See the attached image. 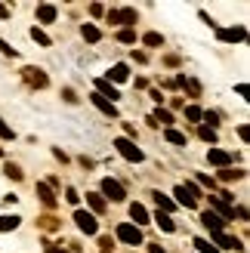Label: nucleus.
<instances>
[{"mask_svg":"<svg viewBox=\"0 0 250 253\" xmlns=\"http://www.w3.org/2000/svg\"><path fill=\"white\" fill-rule=\"evenodd\" d=\"M86 204L93 207V213H105V198L96 192H86Z\"/></svg>","mask_w":250,"mask_h":253,"instance_id":"obj_18","label":"nucleus"},{"mask_svg":"<svg viewBox=\"0 0 250 253\" xmlns=\"http://www.w3.org/2000/svg\"><path fill=\"white\" fill-rule=\"evenodd\" d=\"M102 195H105L108 201H124V198H127L124 185H121L118 179H111V176H108V179H102Z\"/></svg>","mask_w":250,"mask_h":253,"instance_id":"obj_6","label":"nucleus"},{"mask_svg":"<svg viewBox=\"0 0 250 253\" xmlns=\"http://www.w3.org/2000/svg\"><path fill=\"white\" fill-rule=\"evenodd\" d=\"M195 185H207V188H216V179H213V176H204V173H201V176H198V182H195Z\"/></svg>","mask_w":250,"mask_h":253,"instance_id":"obj_33","label":"nucleus"},{"mask_svg":"<svg viewBox=\"0 0 250 253\" xmlns=\"http://www.w3.org/2000/svg\"><path fill=\"white\" fill-rule=\"evenodd\" d=\"M210 238H213L222 250H244V244L238 241V238H232V235H226V232H216V235H210Z\"/></svg>","mask_w":250,"mask_h":253,"instance_id":"obj_10","label":"nucleus"},{"mask_svg":"<svg viewBox=\"0 0 250 253\" xmlns=\"http://www.w3.org/2000/svg\"><path fill=\"white\" fill-rule=\"evenodd\" d=\"M207 161L213 164V167H219V170L232 167V155H229V151H222V148H210L207 151Z\"/></svg>","mask_w":250,"mask_h":253,"instance_id":"obj_7","label":"nucleus"},{"mask_svg":"<svg viewBox=\"0 0 250 253\" xmlns=\"http://www.w3.org/2000/svg\"><path fill=\"white\" fill-rule=\"evenodd\" d=\"M167 142H173V145H185V136L179 133V130H173V126H167Z\"/></svg>","mask_w":250,"mask_h":253,"instance_id":"obj_27","label":"nucleus"},{"mask_svg":"<svg viewBox=\"0 0 250 253\" xmlns=\"http://www.w3.org/2000/svg\"><path fill=\"white\" fill-rule=\"evenodd\" d=\"M173 195H176V204H179V207H189V210L198 207V201H192L189 195H185V192H182V185H176V192H173Z\"/></svg>","mask_w":250,"mask_h":253,"instance_id":"obj_21","label":"nucleus"},{"mask_svg":"<svg viewBox=\"0 0 250 253\" xmlns=\"http://www.w3.org/2000/svg\"><path fill=\"white\" fill-rule=\"evenodd\" d=\"M210 207H213V213L222 219V222H229V219H235V207L232 204H226L219 195H210Z\"/></svg>","mask_w":250,"mask_h":253,"instance_id":"obj_4","label":"nucleus"},{"mask_svg":"<svg viewBox=\"0 0 250 253\" xmlns=\"http://www.w3.org/2000/svg\"><path fill=\"white\" fill-rule=\"evenodd\" d=\"M96 90H99V96H102V99H108L111 105H115L118 99H121V93H118V86H115V84H108L105 78H99V81H96Z\"/></svg>","mask_w":250,"mask_h":253,"instance_id":"obj_8","label":"nucleus"},{"mask_svg":"<svg viewBox=\"0 0 250 253\" xmlns=\"http://www.w3.org/2000/svg\"><path fill=\"white\" fill-rule=\"evenodd\" d=\"M115 235L121 238L124 244H133V247H136V244H142V229H136L133 222H121Z\"/></svg>","mask_w":250,"mask_h":253,"instance_id":"obj_2","label":"nucleus"},{"mask_svg":"<svg viewBox=\"0 0 250 253\" xmlns=\"http://www.w3.org/2000/svg\"><path fill=\"white\" fill-rule=\"evenodd\" d=\"M201 115H204V111L198 108V105H189V108H185V118H189V121H201Z\"/></svg>","mask_w":250,"mask_h":253,"instance_id":"obj_30","label":"nucleus"},{"mask_svg":"<svg viewBox=\"0 0 250 253\" xmlns=\"http://www.w3.org/2000/svg\"><path fill=\"white\" fill-rule=\"evenodd\" d=\"M37 22H41V25L56 22V6L53 3H41V6H37Z\"/></svg>","mask_w":250,"mask_h":253,"instance_id":"obj_13","label":"nucleus"},{"mask_svg":"<svg viewBox=\"0 0 250 253\" xmlns=\"http://www.w3.org/2000/svg\"><path fill=\"white\" fill-rule=\"evenodd\" d=\"M74 222H78V229H81L83 235H96V232H99L96 216H93V213H86V210H78V213H74Z\"/></svg>","mask_w":250,"mask_h":253,"instance_id":"obj_3","label":"nucleus"},{"mask_svg":"<svg viewBox=\"0 0 250 253\" xmlns=\"http://www.w3.org/2000/svg\"><path fill=\"white\" fill-rule=\"evenodd\" d=\"M127 78H130V68L124 65V62H118V65L108 71V78H105V81H108V84H111V81H115V84H121V81H127Z\"/></svg>","mask_w":250,"mask_h":253,"instance_id":"obj_14","label":"nucleus"},{"mask_svg":"<svg viewBox=\"0 0 250 253\" xmlns=\"http://www.w3.org/2000/svg\"><path fill=\"white\" fill-rule=\"evenodd\" d=\"M192 244L198 247V253H219V250H216L213 244H210V241H207V238H195V241H192Z\"/></svg>","mask_w":250,"mask_h":253,"instance_id":"obj_26","label":"nucleus"},{"mask_svg":"<svg viewBox=\"0 0 250 253\" xmlns=\"http://www.w3.org/2000/svg\"><path fill=\"white\" fill-rule=\"evenodd\" d=\"M31 37H34V41L37 43H41V46H49V43H53V41H49V37L41 31V28H37V25H34V28H31Z\"/></svg>","mask_w":250,"mask_h":253,"instance_id":"obj_28","label":"nucleus"},{"mask_svg":"<svg viewBox=\"0 0 250 253\" xmlns=\"http://www.w3.org/2000/svg\"><path fill=\"white\" fill-rule=\"evenodd\" d=\"M155 222L161 225V229H164V232H173V229H176V225H173V219H170V213H155Z\"/></svg>","mask_w":250,"mask_h":253,"instance_id":"obj_23","label":"nucleus"},{"mask_svg":"<svg viewBox=\"0 0 250 253\" xmlns=\"http://www.w3.org/2000/svg\"><path fill=\"white\" fill-rule=\"evenodd\" d=\"M118 37H121L124 43H136V31H130V28H124V31H121Z\"/></svg>","mask_w":250,"mask_h":253,"instance_id":"obj_34","label":"nucleus"},{"mask_svg":"<svg viewBox=\"0 0 250 253\" xmlns=\"http://www.w3.org/2000/svg\"><path fill=\"white\" fill-rule=\"evenodd\" d=\"M142 43H145V46H152V49H155V46H164V37H161L158 31H148V34L142 37Z\"/></svg>","mask_w":250,"mask_h":253,"instance_id":"obj_25","label":"nucleus"},{"mask_svg":"<svg viewBox=\"0 0 250 253\" xmlns=\"http://www.w3.org/2000/svg\"><path fill=\"white\" fill-rule=\"evenodd\" d=\"M201 118H204V121H210V130H213V126L219 124V115H216V111H204Z\"/></svg>","mask_w":250,"mask_h":253,"instance_id":"obj_36","label":"nucleus"},{"mask_svg":"<svg viewBox=\"0 0 250 253\" xmlns=\"http://www.w3.org/2000/svg\"><path fill=\"white\" fill-rule=\"evenodd\" d=\"M0 136H3V139H12V136H16V133H12V126L3 124V118H0Z\"/></svg>","mask_w":250,"mask_h":253,"instance_id":"obj_37","label":"nucleus"},{"mask_svg":"<svg viewBox=\"0 0 250 253\" xmlns=\"http://www.w3.org/2000/svg\"><path fill=\"white\" fill-rule=\"evenodd\" d=\"M25 78H28L34 86H46V74L41 68H25Z\"/></svg>","mask_w":250,"mask_h":253,"instance_id":"obj_17","label":"nucleus"},{"mask_svg":"<svg viewBox=\"0 0 250 253\" xmlns=\"http://www.w3.org/2000/svg\"><path fill=\"white\" fill-rule=\"evenodd\" d=\"M124 130H127V136H124V139H130V136H136V126H133V124H124Z\"/></svg>","mask_w":250,"mask_h":253,"instance_id":"obj_39","label":"nucleus"},{"mask_svg":"<svg viewBox=\"0 0 250 253\" xmlns=\"http://www.w3.org/2000/svg\"><path fill=\"white\" fill-rule=\"evenodd\" d=\"M241 176H244L241 170H229V167H226V170H219V179H226V182H229V179H241Z\"/></svg>","mask_w":250,"mask_h":253,"instance_id":"obj_29","label":"nucleus"},{"mask_svg":"<svg viewBox=\"0 0 250 253\" xmlns=\"http://www.w3.org/2000/svg\"><path fill=\"white\" fill-rule=\"evenodd\" d=\"M65 201H68V204H78V201H81L78 188H65Z\"/></svg>","mask_w":250,"mask_h":253,"instance_id":"obj_35","label":"nucleus"},{"mask_svg":"<svg viewBox=\"0 0 250 253\" xmlns=\"http://www.w3.org/2000/svg\"><path fill=\"white\" fill-rule=\"evenodd\" d=\"M81 34H83V41H90V43H96L99 37H102V31H99L96 25H83V28H81Z\"/></svg>","mask_w":250,"mask_h":253,"instance_id":"obj_24","label":"nucleus"},{"mask_svg":"<svg viewBox=\"0 0 250 253\" xmlns=\"http://www.w3.org/2000/svg\"><path fill=\"white\" fill-rule=\"evenodd\" d=\"M3 170H6V176H9V179H22V170L16 167V164H6Z\"/></svg>","mask_w":250,"mask_h":253,"instance_id":"obj_32","label":"nucleus"},{"mask_svg":"<svg viewBox=\"0 0 250 253\" xmlns=\"http://www.w3.org/2000/svg\"><path fill=\"white\" fill-rule=\"evenodd\" d=\"M0 53H3V56H16V49H12L6 41H0Z\"/></svg>","mask_w":250,"mask_h":253,"instance_id":"obj_38","label":"nucleus"},{"mask_svg":"<svg viewBox=\"0 0 250 253\" xmlns=\"http://www.w3.org/2000/svg\"><path fill=\"white\" fill-rule=\"evenodd\" d=\"M136 19H139V16H136V9H130V6H124V9H111V12H108V22H115V25H127V28H130V25H136Z\"/></svg>","mask_w":250,"mask_h":253,"instance_id":"obj_5","label":"nucleus"},{"mask_svg":"<svg viewBox=\"0 0 250 253\" xmlns=\"http://www.w3.org/2000/svg\"><path fill=\"white\" fill-rule=\"evenodd\" d=\"M201 222L207 225V232H210V235H216V232H226V222H222V219L216 216L213 210H204V213H201Z\"/></svg>","mask_w":250,"mask_h":253,"instance_id":"obj_9","label":"nucleus"},{"mask_svg":"<svg viewBox=\"0 0 250 253\" xmlns=\"http://www.w3.org/2000/svg\"><path fill=\"white\" fill-rule=\"evenodd\" d=\"M198 133H201V139H204V142H216V130H210V126H201Z\"/></svg>","mask_w":250,"mask_h":253,"instance_id":"obj_31","label":"nucleus"},{"mask_svg":"<svg viewBox=\"0 0 250 253\" xmlns=\"http://www.w3.org/2000/svg\"><path fill=\"white\" fill-rule=\"evenodd\" d=\"M130 216H133V225L139 229V225L148 222V210H145L142 204H130Z\"/></svg>","mask_w":250,"mask_h":253,"instance_id":"obj_15","label":"nucleus"},{"mask_svg":"<svg viewBox=\"0 0 250 253\" xmlns=\"http://www.w3.org/2000/svg\"><path fill=\"white\" fill-rule=\"evenodd\" d=\"M244 28H219L216 31V37H219V41H226V43H235V41H244Z\"/></svg>","mask_w":250,"mask_h":253,"instance_id":"obj_12","label":"nucleus"},{"mask_svg":"<svg viewBox=\"0 0 250 253\" xmlns=\"http://www.w3.org/2000/svg\"><path fill=\"white\" fill-rule=\"evenodd\" d=\"M115 148H118V155L124 158V161H130V164H142L145 161V155H142V148L133 142V139H115Z\"/></svg>","mask_w":250,"mask_h":253,"instance_id":"obj_1","label":"nucleus"},{"mask_svg":"<svg viewBox=\"0 0 250 253\" xmlns=\"http://www.w3.org/2000/svg\"><path fill=\"white\" fill-rule=\"evenodd\" d=\"M90 102H93L99 111H102V115H108V118H118V105H111L108 99H102L99 93H93V96H90Z\"/></svg>","mask_w":250,"mask_h":253,"instance_id":"obj_11","label":"nucleus"},{"mask_svg":"<svg viewBox=\"0 0 250 253\" xmlns=\"http://www.w3.org/2000/svg\"><path fill=\"white\" fill-rule=\"evenodd\" d=\"M152 198L158 201V210H161V213H170L173 207H176V204H173V201H170L167 195H161V192H152Z\"/></svg>","mask_w":250,"mask_h":253,"instance_id":"obj_22","label":"nucleus"},{"mask_svg":"<svg viewBox=\"0 0 250 253\" xmlns=\"http://www.w3.org/2000/svg\"><path fill=\"white\" fill-rule=\"evenodd\" d=\"M6 16H9V9H6L3 3H0V19H6Z\"/></svg>","mask_w":250,"mask_h":253,"instance_id":"obj_41","label":"nucleus"},{"mask_svg":"<svg viewBox=\"0 0 250 253\" xmlns=\"http://www.w3.org/2000/svg\"><path fill=\"white\" fill-rule=\"evenodd\" d=\"M148 253H167V250L161 247V244H148Z\"/></svg>","mask_w":250,"mask_h":253,"instance_id":"obj_40","label":"nucleus"},{"mask_svg":"<svg viewBox=\"0 0 250 253\" xmlns=\"http://www.w3.org/2000/svg\"><path fill=\"white\" fill-rule=\"evenodd\" d=\"M37 195H41V201L46 207H56V195H53V188H49L46 182H37Z\"/></svg>","mask_w":250,"mask_h":253,"instance_id":"obj_16","label":"nucleus"},{"mask_svg":"<svg viewBox=\"0 0 250 253\" xmlns=\"http://www.w3.org/2000/svg\"><path fill=\"white\" fill-rule=\"evenodd\" d=\"M19 216H16V213H12V216H9V213H3V216H0V232H12V229H19Z\"/></svg>","mask_w":250,"mask_h":253,"instance_id":"obj_19","label":"nucleus"},{"mask_svg":"<svg viewBox=\"0 0 250 253\" xmlns=\"http://www.w3.org/2000/svg\"><path fill=\"white\" fill-rule=\"evenodd\" d=\"M148 121H152V126H158V124L170 126V124H173V115H170V111H164V108H158V111H155V115L148 118Z\"/></svg>","mask_w":250,"mask_h":253,"instance_id":"obj_20","label":"nucleus"}]
</instances>
